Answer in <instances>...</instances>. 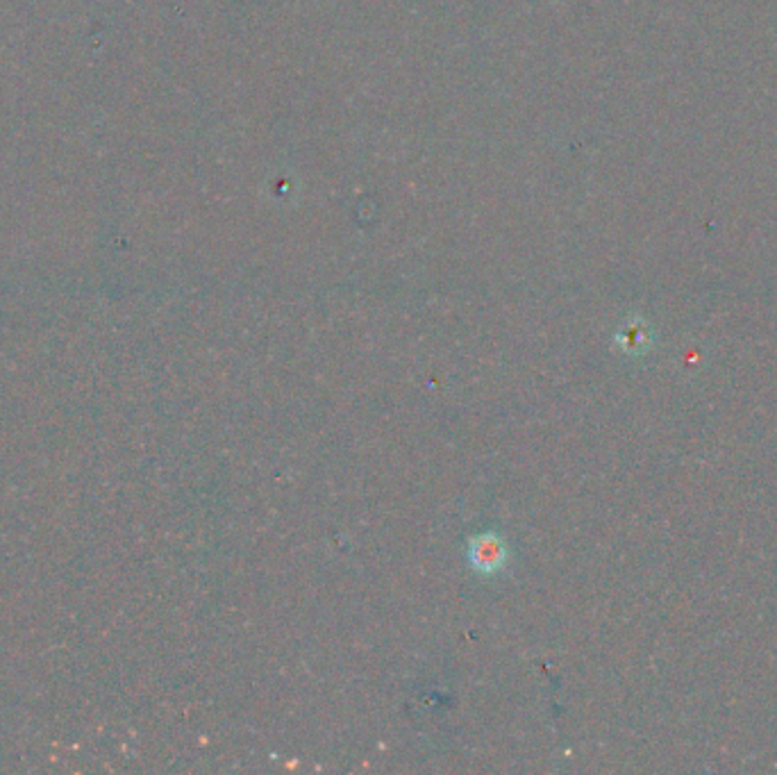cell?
<instances>
[{
  "label": "cell",
  "mask_w": 777,
  "mask_h": 775,
  "mask_svg": "<svg viewBox=\"0 0 777 775\" xmlns=\"http://www.w3.org/2000/svg\"><path fill=\"white\" fill-rule=\"evenodd\" d=\"M469 557H471V564L475 566V569L491 573V571H498L500 566L505 564L507 553H505L503 541H500L498 537H478V539H473Z\"/></svg>",
  "instance_id": "6da1fadb"
},
{
  "label": "cell",
  "mask_w": 777,
  "mask_h": 775,
  "mask_svg": "<svg viewBox=\"0 0 777 775\" xmlns=\"http://www.w3.org/2000/svg\"><path fill=\"white\" fill-rule=\"evenodd\" d=\"M616 341H618V346H621L623 353L641 355V353H646L650 344H653V335H650L648 325L630 323V325H625Z\"/></svg>",
  "instance_id": "7a4b0ae2"
}]
</instances>
